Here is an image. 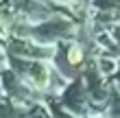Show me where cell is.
Masks as SVG:
<instances>
[{"mask_svg":"<svg viewBox=\"0 0 120 118\" xmlns=\"http://www.w3.org/2000/svg\"><path fill=\"white\" fill-rule=\"evenodd\" d=\"M70 61H72V64H81V59H83V53H81V48L79 46H74V48H70Z\"/></svg>","mask_w":120,"mask_h":118,"instance_id":"cell-1","label":"cell"}]
</instances>
